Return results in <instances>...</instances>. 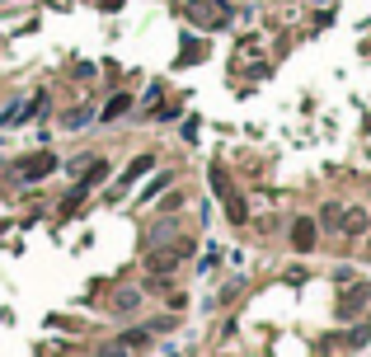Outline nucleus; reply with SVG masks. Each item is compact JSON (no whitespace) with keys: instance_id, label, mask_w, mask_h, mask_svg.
Masks as SVG:
<instances>
[{"instance_id":"obj_10","label":"nucleus","mask_w":371,"mask_h":357,"mask_svg":"<svg viewBox=\"0 0 371 357\" xmlns=\"http://www.w3.org/2000/svg\"><path fill=\"white\" fill-rule=\"evenodd\" d=\"M343 231H348V235H362V231H367V212H357V207H353V212L343 217Z\"/></svg>"},{"instance_id":"obj_15","label":"nucleus","mask_w":371,"mask_h":357,"mask_svg":"<svg viewBox=\"0 0 371 357\" xmlns=\"http://www.w3.org/2000/svg\"><path fill=\"white\" fill-rule=\"evenodd\" d=\"M99 5H104V10H123V0H99Z\"/></svg>"},{"instance_id":"obj_2","label":"nucleus","mask_w":371,"mask_h":357,"mask_svg":"<svg viewBox=\"0 0 371 357\" xmlns=\"http://www.w3.org/2000/svg\"><path fill=\"white\" fill-rule=\"evenodd\" d=\"M188 15H193V24H202V29H221V24L231 19V5H226V0H188Z\"/></svg>"},{"instance_id":"obj_6","label":"nucleus","mask_w":371,"mask_h":357,"mask_svg":"<svg viewBox=\"0 0 371 357\" xmlns=\"http://www.w3.org/2000/svg\"><path fill=\"white\" fill-rule=\"evenodd\" d=\"M151 170H155V156H137L132 165H127V174L118 179V188H127V184H137V179H146Z\"/></svg>"},{"instance_id":"obj_13","label":"nucleus","mask_w":371,"mask_h":357,"mask_svg":"<svg viewBox=\"0 0 371 357\" xmlns=\"http://www.w3.org/2000/svg\"><path fill=\"white\" fill-rule=\"evenodd\" d=\"M24 113H33L29 104H10V109H5V118H0V127H15L19 118H24Z\"/></svg>"},{"instance_id":"obj_7","label":"nucleus","mask_w":371,"mask_h":357,"mask_svg":"<svg viewBox=\"0 0 371 357\" xmlns=\"http://www.w3.org/2000/svg\"><path fill=\"white\" fill-rule=\"evenodd\" d=\"M104 179H109V165H104V160H90V170H80V193L94 188V184H104Z\"/></svg>"},{"instance_id":"obj_8","label":"nucleus","mask_w":371,"mask_h":357,"mask_svg":"<svg viewBox=\"0 0 371 357\" xmlns=\"http://www.w3.org/2000/svg\"><path fill=\"white\" fill-rule=\"evenodd\" d=\"M207 179H212V188L221 193V202L235 198V184H231V174H226V170H217V165H212V174H207Z\"/></svg>"},{"instance_id":"obj_1","label":"nucleus","mask_w":371,"mask_h":357,"mask_svg":"<svg viewBox=\"0 0 371 357\" xmlns=\"http://www.w3.org/2000/svg\"><path fill=\"white\" fill-rule=\"evenodd\" d=\"M188 254H193V240H174L170 249H151V254H146V268H151V273H170V268L184 264Z\"/></svg>"},{"instance_id":"obj_5","label":"nucleus","mask_w":371,"mask_h":357,"mask_svg":"<svg viewBox=\"0 0 371 357\" xmlns=\"http://www.w3.org/2000/svg\"><path fill=\"white\" fill-rule=\"evenodd\" d=\"M315 235H320V226H315L310 217H296L292 221V249H296V254H310V249L320 245Z\"/></svg>"},{"instance_id":"obj_16","label":"nucleus","mask_w":371,"mask_h":357,"mask_svg":"<svg viewBox=\"0 0 371 357\" xmlns=\"http://www.w3.org/2000/svg\"><path fill=\"white\" fill-rule=\"evenodd\" d=\"M367 249H371V245H367Z\"/></svg>"},{"instance_id":"obj_11","label":"nucleus","mask_w":371,"mask_h":357,"mask_svg":"<svg viewBox=\"0 0 371 357\" xmlns=\"http://www.w3.org/2000/svg\"><path fill=\"white\" fill-rule=\"evenodd\" d=\"M90 118H94V109H85V104H80V109H71V118H66V132H80Z\"/></svg>"},{"instance_id":"obj_4","label":"nucleus","mask_w":371,"mask_h":357,"mask_svg":"<svg viewBox=\"0 0 371 357\" xmlns=\"http://www.w3.org/2000/svg\"><path fill=\"white\" fill-rule=\"evenodd\" d=\"M52 170H57V156H52V151H38V156H29L19 165V179H24V184H38V179H47Z\"/></svg>"},{"instance_id":"obj_3","label":"nucleus","mask_w":371,"mask_h":357,"mask_svg":"<svg viewBox=\"0 0 371 357\" xmlns=\"http://www.w3.org/2000/svg\"><path fill=\"white\" fill-rule=\"evenodd\" d=\"M367 301H371V282H343V296H339V306H334V315H339V320H353Z\"/></svg>"},{"instance_id":"obj_12","label":"nucleus","mask_w":371,"mask_h":357,"mask_svg":"<svg viewBox=\"0 0 371 357\" xmlns=\"http://www.w3.org/2000/svg\"><path fill=\"white\" fill-rule=\"evenodd\" d=\"M118 343H123V348H146V343H151V334H146V329H127Z\"/></svg>"},{"instance_id":"obj_9","label":"nucleus","mask_w":371,"mask_h":357,"mask_svg":"<svg viewBox=\"0 0 371 357\" xmlns=\"http://www.w3.org/2000/svg\"><path fill=\"white\" fill-rule=\"evenodd\" d=\"M127 109H132V94H113L109 104H104V123H113V118H123Z\"/></svg>"},{"instance_id":"obj_14","label":"nucleus","mask_w":371,"mask_h":357,"mask_svg":"<svg viewBox=\"0 0 371 357\" xmlns=\"http://www.w3.org/2000/svg\"><path fill=\"white\" fill-rule=\"evenodd\" d=\"M367 339H371V325H362V329H353V334H348L343 343H348V348H362Z\"/></svg>"}]
</instances>
